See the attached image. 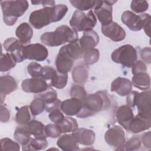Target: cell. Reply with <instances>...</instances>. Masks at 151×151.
<instances>
[{
    "mask_svg": "<svg viewBox=\"0 0 151 151\" xmlns=\"http://www.w3.org/2000/svg\"><path fill=\"white\" fill-rule=\"evenodd\" d=\"M82 101V109L76 115L80 118L92 116L99 111L106 110L110 105L108 96L102 91L87 95Z\"/></svg>",
    "mask_w": 151,
    "mask_h": 151,
    "instance_id": "1",
    "label": "cell"
},
{
    "mask_svg": "<svg viewBox=\"0 0 151 151\" xmlns=\"http://www.w3.org/2000/svg\"><path fill=\"white\" fill-rule=\"evenodd\" d=\"M78 38L77 32L67 25H63L57 27L53 32L44 33L41 36V41L47 46L56 47L66 42H76Z\"/></svg>",
    "mask_w": 151,
    "mask_h": 151,
    "instance_id": "2",
    "label": "cell"
},
{
    "mask_svg": "<svg viewBox=\"0 0 151 151\" xmlns=\"http://www.w3.org/2000/svg\"><path fill=\"white\" fill-rule=\"evenodd\" d=\"M1 6L4 22L6 25L12 26L18 17L24 14L29 4L27 1H1Z\"/></svg>",
    "mask_w": 151,
    "mask_h": 151,
    "instance_id": "3",
    "label": "cell"
},
{
    "mask_svg": "<svg viewBox=\"0 0 151 151\" xmlns=\"http://www.w3.org/2000/svg\"><path fill=\"white\" fill-rule=\"evenodd\" d=\"M127 96V105L131 108L136 106L137 115L145 119H151L150 90L141 93L132 91Z\"/></svg>",
    "mask_w": 151,
    "mask_h": 151,
    "instance_id": "4",
    "label": "cell"
},
{
    "mask_svg": "<svg viewBox=\"0 0 151 151\" xmlns=\"http://www.w3.org/2000/svg\"><path fill=\"white\" fill-rule=\"evenodd\" d=\"M96 24L97 19L92 10H90L87 14L76 10L74 12L70 20V26L76 32L92 30Z\"/></svg>",
    "mask_w": 151,
    "mask_h": 151,
    "instance_id": "5",
    "label": "cell"
},
{
    "mask_svg": "<svg viewBox=\"0 0 151 151\" xmlns=\"http://www.w3.org/2000/svg\"><path fill=\"white\" fill-rule=\"evenodd\" d=\"M111 58L114 63L130 68L137 61V54L133 46L126 44L114 50L111 53Z\"/></svg>",
    "mask_w": 151,
    "mask_h": 151,
    "instance_id": "6",
    "label": "cell"
},
{
    "mask_svg": "<svg viewBox=\"0 0 151 151\" xmlns=\"http://www.w3.org/2000/svg\"><path fill=\"white\" fill-rule=\"evenodd\" d=\"M31 25L36 29H41L52 22V6H45L32 12L29 17Z\"/></svg>",
    "mask_w": 151,
    "mask_h": 151,
    "instance_id": "7",
    "label": "cell"
},
{
    "mask_svg": "<svg viewBox=\"0 0 151 151\" xmlns=\"http://www.w3.org/2000/svg\"><path fill=\"white\" fill-rule=\"evenodd\" d=\"M116 2V1H97V4L94 8V13L101 25H107L112 22V5Z\"/></svg>",
    "mask_w": 151,
    "mask_h": 151,
    "instance_id": "8",
    "label": "cell"
},
{
    "mask_svg": "<svg viewBox=\"0 0 151 151\" xmlns=\"http://www.w3.org/2000/svg\"><path fill=\"white\" fill-rule=\"evenodd\" d=\"M22 54L25 59L42 61L47 58L48 51L42 44H31L23 47Z\"/></svg>",
    "mask_w": 151,
    "mask_h": 151,
    "instance_id": "9",
    "label": "cell"
},
{
    "mask_svg": "<svg viewBox=\"0 0 151 151\" xmlns=\"http://www.w3.org/2000/svg\"><path fill=\"white\" fill-rule=\"evenodd\" d=\"M104 140L109 145L117 147V150L126 142L124 130L121 126L117 125L111 127L106 131L104 134Z\"/></svg>",
    "mask_w": 151,
    "mask_h": 151,
    "instance_id": "10",
    "label": "cell"
},
{
    "mask_svg": "<svg viewBox=\"0 0 151 151\" xmlns=\"http://www.w3.org/2000/svg\"><path fill=\"white\" fill-rule=\"evenodd\" d=\"M3 45L5 50L11 55L17 63H21L25 60L22 54L24 46L19 40L13 37L7 38L4 42Z\"/></svg>",
    "mask_w": 151,
    "mask_h": 151,
    "instance_id": "11",
    "label": "cell"
},
{
    "mask_svg": "<svg viewBox=\"0 0 151 151\" xmlns=\"http://www.w3.org/2000/svg\"><path fill=\"white\" fill-rule=\"evenodd\" d=\"M22 90L29 93H41L48 88L45 80L41 78H27L21 83Z\"/></svg>",
    "mask_w": 151,
    "mask_h": 151,
    "instance_id": "12",
    "label": "cell"
},
{
    "mask_svg": "<svg viewBox=\"0 0 151 151\" xmlns=\"http://www.w3.org/2000/svg\"><path fill=\"white\" fill-rule=\"evenodd\" d=\"M121 20L132 31H138L143 29L144 23L142 14L136 15L132 11H125L122 14Z\"/></svg>",
    "mask_w": 151,
    "mask_h": 151,
    "instance_id": "13",
    "label": "cell"
},
{
    "mask_svg": "<svg viewBox=\"0 0 151 151\" xmlns=\"http://www.w3.org/2000/svg\"><path fill=\"white\" fill-rule=\"evenodd\" d=\"M101 32L103 35L114 42L123 40L126 37L124 29L115 22L103 26L101 25Z\"/></svg>",
    "mask_w": 151,
    "mask_h": 151,
    "instance_id": "14",
    "label": "cell"
},
{
    "mask_svg": "<svg viewBox=\"0 0 151 151\" xmlns=\"http://www.w3.org/2000/svg\"><path fill=\"white\" fill-rule=\"evenodd\" d=\"M74 61V60L73 58L60 48L55 61L57 70L63 74L68 73L72 68Z\"/></svg>",
    "mask_w": 151,
    "mask_h": 151,
    "instance_id": "15",
    "label": "cell"
},
{
    "mask_svg": "<svg viewBox=\"0 0 151 151\" xmlns=\"http://www.w3.org/2000/svg\"><path fill=\"white\" fill-rule=\"evenodd\" d=\"M83 107L82 100L71 97L64 100L60 105V109L66 115L69 116L77 115Z\"/></svg>",
    "mask_w": 151,
    "mask_h": 151,
    "instance_id": "16",
    "label": "cell"
},
{
    "mask_svg": "<svg viewBox=\"0 0 151 151\" xmlns=\"http://www.w3.org/2000/svg\"><path fill=\"white\" fill-rule=\"evenodd\" d=\"M132 90V84L126 78L119 77L111 84V91L116 92L120 96H128Z\"/></svg>",
    "mask_w": 151,
    "mask_h": 151,
    "instance_id": "17",
    "label": "cell"
},
{
    "mask_svg": "<svg viewBox=\"0 0 151 151\" xmlns=\"http://www.w3.org/2000/svg\"><path fill=\"white\" fill-rule=\"evenodd\" d=\"M78 142L74 132L65 134L60 136L57 142V146L64 151H74L78 149Z\"/></svg>",
    "mask_w": 151,
    "mask_h": 151,
    "instance_id": "18",
    "label": "cell"
},
{
    "mask_svg": "<svg viewBox=\"0 0 151 151\" xmlns=\"http://www.w3.org/2000/svg\"><path fill=\"white\" fill-rule=\"evenodd\" d=\"M99 42V36L94 30L85 31L79 40V44L83 52L94 48Z\"/></svg>",
    "mask_w": 151,
    "mask_h": 151,
    "instance_id": "19",
    "label": "cell"
},
{
    "mask_svg": "<svg viewBox=\"0 0 151 151\" xmlns=\"http://www.w3.org/2000/svg\"><path fill=\"white\" fill-rule=\"evenodd\" d=\"M134 116L132 108L127 104L120 106L116 112L117 121L126 130H128L129 123Z\"/></svg>",
    "mask_w": 151,
    "mask_h": 151,
    "instance_id": "20",
    "label": "cell"
},
{
    "mask_svg": "<svg viewBox=\"0 0 151 151\" xmlns=\"http://www.w3.org/2000/svg\"><path fill=\"white\" fill-rule=\"evenodd\" d=\"M17 88V83L15 80L11 76H1L0 78V93L1 97V104L6 95L14 91Z\"/></svg>",
    "mask_w": 151,
    "mask_h": 151,
    "instance_id": "21",
    "label": "cell"
},
{
    "mask_svg": "<svg viewBox=\"0 0 151 151\" xmlns=\"http://www.w3.org/2000/svg\"><path fill=\"white\" fill-rule=\"evenodd\" d=\"M151 126V119L143 118L139 115L133 117L129 125L128 131L133 133H138L148 130Z\"/></svg>",
    "mask_w": 151,
    "mask_h": 151,
    "instance_id": "22",
    "label": "cell"
},
{
    "mask_svg": "<svg viewBox=\"0 0 151 151\" xmlns=\"http://www.w3.org/2000/svg\"><path fill=\"white\" fill-rule=\"evenodd\" d=\"M15 35L22 44H26L31 41L33 35V30L27 22H22L17 27Z\"/></svg>",
    "mask_w": 151,
    "mask_h": 151,
    "instance_id": "23",
    "label": "cell"
},
{
    "mask_svg": "<svg viewBox=\"0 0 151 151\" xmlns=\"http://www.w3.org/2000/svg\"><path fill=\"white\" fill-rule=\"evenodd\" d=\"M79 143L84 146H90L95 141V133L90 129L80 128L74 132Z\"/></svg>",
    "mask_w": 151,
    "mask_h": 151,
    "instance_id": "24",
    "label": "cell"
},
{
    "mask_svg": "<svg viewBox=\"0 0 151 151\" xmlns=\"http://www.w3.org/2000/svg\"><path fill=\"white\" fill-rule=\"evenodd\" d=\"M46 135L34 136L31 138L29 143L22 146L23 150H41L45 149L48 146Z\"/></svg>",
    "mask_w": 151,
    "mask_h": 151,
    "instance_id": "25",
    "label": "cell"
},
{
    "mask_svg": "<svg viewBox=\"0 0 151 151\" xmlns=\"http://www.w3.org/2000/svg\"><path fill=\"white\" fill-rule=\"evenodd\" d=\"M132 85L135 87L142 90H148L150 85V78L146 72H141L133 75L132 77Z\"/></svg>",
    "mask_w": 151,
    "mask_h": 151,
    "instance_id": "26",
    "label": "cell"
},
{
    "mask_svg": "<svg viewBox=\"0 0 151 151\" xmlns=\"http://www.w3.org/2000/svg\"><path fill=\"white\" fill-rule=\"evenodd\" d=\"M88 68L84 65H77L72 71V78L76 83L80 84L85 83L88 79Z\"/></svg>",
    "mask_w": 151,
    "mask_h": 151,
    "instance_id": "27",
    "label": "cell"
},
{
    "mask_svg": "<svg viewBox=\"0 0 151 151\" xmlns=\"http://www.w3.org/2000/svg\"><path fill=\"white\" fill-rule=\"evenodd\" d=\"M31 134L25 125L18 127L15 130L14 136L15 140L22 146L27 145L31 139Z\"/></svg>",
    "mask_w": 151,
    "mask_h": 151,
    "instance_id": "28",
    "label": "cell"
},
{
    "mask_svg": "<svg viewBox=\"0 0 151 151\" xmlns=\"http://www.w3.org/2000/svg\"><path fill=\"white\" fill-rule=\"evenodd\" d=\"M61 48L74 60L81 58V55L84 53L79 43H77V42L66 44Z\"/></svg>",
    "mask_w": 151,
    "mask_h": 151,
    "instance_id": "29",
    "label": "cell"
},
{
    "mask_svg": "<svg viewBox=\"0 0 151 151\" xmlns=\"http://www.w3.org/2000/svg\"><path fill=\"white\" fill-rule=\"evenodd\" d=\"M17 62L9 52L1 53L0 57V71L6 72L15 67Z\"/></svg>",
    "mask_w": 151,
    "mask_h": 151,
    "instance_id": "30",
    "label": "cell"
},
{
    "mask_svg": "<svg viewBox=\"0 0 151 151\" xmlns=\"http://www.w3.org/2000/svg\"><path fill=\"white\" fill-rule=\"evenodd\" d=\"M63 133L74 132L78 129L77 120L71 117H66L58 124Z\"/></svg>",
    "mask_w": 151,
    "mask_h": 151,
    "instance_id": "31",
    "label": "cell"
},
{
    "mask_svg": "<svg viewBox=\"0 0 151 151\" xmlns=\"http://www.w3.org/2000/svg\"><path fill=\"white\" fill-rule=\"evenodd\" d=\"M68 82V74H63L56 70L54 75L51 80V84L52 87L61 89L64 88Z\"/></svg>",
    "mask_w": 151,
    "mask_h": 151,
    "instance_id": "32",
    "label": "cell"
},
{
    "mask_svg": "<svg viewBox=\"0 0 151 151\" xmlns=\"http://www.w3.org/2000/svg\"><path fill=\"white\" fill-rule=\"evenodd\" d=\"M26 126L31 135L34 136L45 135V126L41 122L33 120L30 121Z\"/></svg>",
    "mask_w": 151,
    "mask_h": 151,
    "instance_id": "33",
    "label": "cell"
},
{
    "mask_svg": "<svg viewBox=\"0 0 151 151\" xmlns=\"http://www.w3.org/2000/svg\"><path fill=\"white\" fill-rule=\"evenodd\" d=\"M29 109L28 106H24L18 110L15 115V120L18 124L25 125L29 122L31 116Z\"/></svg>",
    "mask_w": 151,
    "mask_h": 151,
    "instance_id": "34",
    "label": "cell"
},
{
    "mask_svg": "<svg viewBox=\"0 0 151 151\" xmlns=\"http://www.w3.org/2000/svg\"><path fill=\"white\" fill-rule=\"evenodd\" d=\"M70 4L79 11H87L96 7L97 1H88V0H71Z\"/></svg>",
    "mask_w": 151,
    "mask_h": 151,
    "instance_id": "35",
    "label": "cell"
},
{
    "mask_svg": "<svg viewBox=\"0 0 151 151\" xmlns=\"http://www.w3.org/2000/svg\"><path fill=\"white\" fill-rule=\"evenodd\" d=\"M68 11V6L64 4H58L52 6V22L60 21Z\"/></svg>",
    "mask_w": 151,
    "mask_h": 151,
    "instance_id": "36",
    "label": "cell"
},
{
    "mask_svg": "<svg viewBox=\"0 0 151 151\" xmlns=\"http://www.w3.org/2000/svg\"><path fill=\"white\" fill-rule=\"evenodd\" d=\"M100 58V52L96 48L87 50L83 53V59L85 63L88 65L93 64L98 61Z\"/></svg>",
    "mask_w": 151,
    "mask_h": 151,
    "instance_id": "37",
    "label": "cell"
},
{
    "mask_svg": "<svg viewBox=\"0 0 151 151\" xmlns=\"http://www.w3.org/2000/svg\"><path fill=\"white\" fill-rule=\"evenodd\" d=\"M45 109V103L40 97L33 100L29 106L32 114L34 116L40 114Z\"/></svg>",
    "mask_w": 151,
    "mask_h": 151,
    "instance_id": "38",
    "label": "cell"
},
{
    "mask_svg": "<svg viewBox=\"0 0 151 151\" xmlns=\"http://www.w3.org/2000/svg\"><path fill=\"white\" fill-rule=\"evenodd\" d=\"M142 145V140L137 136H133L125 142L124 145L117 150H138Z\"/></svg>",
    "mask_w": 151,
    "mask_h": 151,
    "instance_id": "39",
    "label": "cell"
},
{
    "mask_svg": "<svg viewBox=\"0 0 151 151\" xmlns=\"http://www.w3.org/2000/svg\"><path fill=\"white\" fill-rule=\"evenodd\" d=\"M62 131L58 124H48L45 126V134L51 138H57L61 134Z\"/></svg>",
    "mask_w": 151,
    "mask_h": 151,
    "instance_id": "40",
    "label": "cell"
},
{
    "mask_svg": "<svg viewBox=\"0 0 151 151\" xmlns=\"http://www.w3.org/2000/svg\"><path fill=\"white\" fill-rule=\"evenodd\" d=\"M41 98L45 104H49L54 102L57 99V91L51 87H48L45 91L42 92L39 97Z\"/></svg>",
    "mask_w": 151,
    "mask_h": 151,
    "instance_id": "41",
    "label": "cell"
},
{
    "mask_svg": "<svg viewBox=\"0 0 151 151\" xmlns=\"http://www.w3.org/2000/svg\"><path fill=\"white\" fill-rule=\"evenodd\" d=\"M1 150H20V146L19 143L15 142L9 138H3L1 139Z\"/></svg>",
    "mask_w": 151,
    "mask_h": 151,
    "instance_id": "42",
    "label": "cell"
},
{
    "mask_svg": "<svg viewBox=\"0 0 151 151\" xmlns=\"http://www.w3.org/2000/svg\"><path fill=\"white\" fill-rule=\"evenodd\" d=\"M149 4L146 1L134 0L131 2L130 8L136 13H142L147 10Z\"/></svg>",
    "mask_w": 151,
    "mask_h": 151,
    "instance_id": "43",
    "label": "cell"
},
{
    "mask_svg": "<svg viewBox=\"0 0 151 151\" xmlns=\"http://www.w3.org/2000/svg\"><path fill=\"white\" fill-rule=\"evenodd\" d=\"M70 94L71 97H75L81 100H83L87 96L84 88L78 84H73L72 86L70 88Z\"/></svg>",
    "mask_w": 151,
    "mask_h": 151,
    "instance_id": "44",
    "label": "cell"
},
{
    "mask_svg": "<svg viewBox=\"0 0 151 151\" xmlns=\"http://www.w3.org/2000/svg\"><path fill=\"white\" fill-rule=\"evenodd\" d=\"M42 67L36 62H31L27 67L28 73L33 78H41Z\"/></svg>",
    "mask_w": 151,
    "mask_h": 151,
    "instance_id": "45",
    "label": "cell"
},
{
    "mask_svg": "<svg viewBox=\"0 0 151 151\" xmlns=\"http://www.w3.org/2000/svg\"><path fill=\"white\" fill-rule=\"evenodd\" d=\"M48 117L52 122L57 124H59L62 122L65 118L63 113L58 109H55L51 111Z\"/></svg>",
    "mask_w": 151,
    "mask_h": 151,
    "instance_id": "46",
    "label": "cell"
},
{
    "mask_svg": "<svg viewBox=\"0 0 151 151\" xmlns=\"http://www.w3.org/2000/svg\"><path fill=\"white\" fill-rule=\"evenodd\" d=\"M56 70L52 67L45 65L43 66L41 73V78L44 80H51Z\"/></svg>",
    "mask_w": 151,
    "mask_h": 151,
    "instance_id": "47",
    "label": "cell"
},
{
    "mask_svg": "<svg viewBox=\"0 0 151 151\" xmlns=\"http://www.w3.org/2000/svg\"><path fill=\"white\" fill-rule=\"evenodd\" d=\"M147 70L146 65L142 60L136 61L132 66V73L133 75L141 72H146Z\"/></svg>",
    "mask_w": 151,
    "mask_h": 151,
    "instance_id": "48",
    "label": "cell"
},
{
    "mask_svg": "<svg viewBox=\"0 0 151 151\" xmlns=\"http://www.w3.org/2000/svg\"><path fill=\"white\" fill-rule=\"evenodd\" d=\"M143 19L144 27L143 29L146 34L150 37V23H151V17L150 15L148 14H142Z\"/></svg>",
    "mask_w": 151,
    "mask_h": 151,
    "instance_id": "49",
    "label": "cell"
},
{
    "mask_svg": "<svg viewBox=\"0 0 151 151\" xmlns=\"http://www.w3.org/2000/svg\"><path fill=\"white\" fill-rule=\"evenodd\" d=\"M140 57L146 63L150 64L151 62V50L150 47L143 48L140 51Z\"/></svg>",
    "mask_w": 151,
    "mask_h": 151,
    "instance_id": "50",
    "label": "cell"
},
{
    "mask_svg": "<svg viewBox=\"0 0 151 151\" xmlns=\"http://www.w3.org/2000/svg\"><path fill=\"white\" fill-rule=\"evenodd\" d=\"M10 119V111L7 107L1 104V122L6 123Z\"/></svg>",
    "mask_w": 151,
    "mask_h": 151,
    "instance_id": "51",
    "label": "cell"
},
{
    "mask_svg": "<svg viewBox=\"0 0 151 151\" xmlns=\"http://www.w3.org/2000/svg\"><path fill=\"white\" fill-rule=\"evenodd\" d=\"M150 137H151V133L150 132H147L146 133H145L142 137V143L144 145V146L147 148L150 149L151 148V139H150Z\"/></svg>",
    "mask_w": 151,
    "mask_h": 151,
    "instance_id": "52",
    "label": "cell"
},
{
    "mask_svg": "<svg viewBox=\"0 0 151 151\" xmlns=\"http://www.w3.org/2000/svg\"><path fill=\"white\" fill-rule=\"evenodd\" d=\"M61 101L58 100L57 99L55 101H54V102L51 103H49V104H45V110L48 112H50L51 111L55 109H58L59 107H60V105H61Z\"/></svg>",
    "mask_w": 151,
    "mask_h": 151,
    "instance_id": "53",
    "label": "cell"
},
{
    "mask_svg": "<svg viewBox=\"0 0 151 151\" xmlns=\"http://www.w3.org/2000/svg\"><path fill=\"white\" fill-rule=\"evenodd\" d=\"M32 4L33 5H38L42 4L44 6L45 5H50L51 6H53L55 5V1H32Z\"/></svg>",
    "mask_w": 151,
    "mask_h": 151,
    "instance_id": "54",
    "label": "cell"
}]
</instances>
